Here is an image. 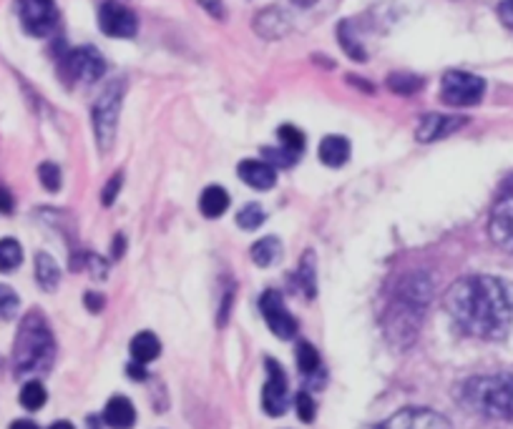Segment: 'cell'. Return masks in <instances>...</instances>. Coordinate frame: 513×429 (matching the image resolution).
I'll return each mask as SVG.
<instances>
[{
    "label": "cell",
    "mask_w": 513,
    "mask_h": 429,
    "mask_svg": "<svg viewBox=\"0 0 513 429\" xmlns=\"http://www.w3.org/2000/svg\"><path fill=\"white\" fill-rule=\"evenodd\" d=\"M446 311L468 337L503 339L513 329V284L496 276L458 279L446 294Z\"/></svg>",
    "instance_id": "obj_1"
},
{
    "label": "cell",
    "mask_w": 513,
    "mask_h": 429,
    "mask_svg": "<svg viewBox=\"0 0 513 429\" xmlns=\"http://www.w3.org/2000/svg\"><path fill=\"white\" fill-rule=\"evenodd\" d=\"M431 299H433V284L428 276L416 272L400 279L385 317V332L393 344L410 347L416 341Z\"/></svg>",
    "instance_id": "obj_2"
},
{
    "label": "cell",
    "mask_w": 513,
    "mask_h": 429,
    "mask_svg": "<svg viewBox=\"0 0 513 429\" xmlns=\"http://www.w3.org/2000/svg\"><path fill=\"white\" fill-rule=\"evenodd\" d=\"M56 359V341L51 334V326L43 319V314L31 311L16 334V347H13V367L18 377H35L46 374Z\"/></svg>",
    "instance_id": "obj_3"
},
{
    "label": "cell",
    "mask_w": 513,
    "mask_h": 429,
    "mask_svg": "<svg viewBox=\"0 0 513 429\" xmlns=\"http://www.w3.org/2000/svg\"><path fill=\"white\" fill-rule=\"evenodd\" d=\"M458 397L470 412L498 422H513V374H483L461 384Z\"/></svg>",
    "instance_id": "obj_4"
},
{
    "label": "cell",
    "mask_w": 513,
    "mask_h": 429,
    "mask_svg": "<svg viewBox=\"0 0 513 429\" xmlns=\"http://www.w3.org/2000/svg\"><path fill=\"white\" fill-rule=\"evenodd\" d=\"M121 101H124V80L109 83L94 103V134L96 143L101 151H111L116 141V126H119V113H121Z\"/></svg>",
    "instance_id": "obj_5"
},
{
    "label": "cell",
    "mask_w": 513,
    "mask_h": 429,
    "mask_svg": "<svg viewBox=\"0 0 513 429\" xmlns=\"http://www.w3.org/2000/svg\"><path fill=\"white\" fill-rule=\"evenodd\" d=\"M440 96L448 106H476L486 96V80L473 76V73H466V71H448L440 83Z\"/></svg>",
    "instance_id": "obj_6"
},
{
    "label": "cell",
    "mask_w": 513,
    "mask_h": 429,
    "mask_svg": "<svg viewBox=\"0 0 513 429\" xmlns=\"http://www.w3.org/2000/svg\"><path fill=\"white\" fill-rule=\"evenodd\" d=\"M488 234L498 249L513 254V176L498 191V199L488 218Z\"/></svg>",
    "instance_id": "obj_7"
},
{
    "label": "cell",
    "mask_w": 513,
    "mask_h": 429,
    "mask_svg": "<svg viewBox=\"0 0 513 429\" xmlns=\"http://www.w3.org/2000/svg\"><path fill=\"white\" fill-rule=\"evenodd\" d=\"M61 68L66 78L74 80V83H96L98 78L104 76V71H106V61H104V56L96 48L83 46L68 50L63 56Z\"/></svg>",
    "instance_id": "obj_8"
},
{
    "label": "cell",
    "mask_w": 513,
    "mask_h": 429,
    "mask_svg": "<svg viewBox=\"0 0 513 429\" xmlns=\"http://www.w3.org/2000/svg\"><path fill=\"white\" fill-rule=\"evenodd\" d=\"M18 13L26 33H31L35 38L51 35L58 26V8L53 0H20Z\"/></svg>",
    "instance_id": "obj_9"
},
{
    "label": "cell",
    "mask_w": 513,
    "mask_h": 429,
    "mask_svg": "<svg viewBox=\"0 0 513 429\" xmlns=\"http://www.w3.org/2000/svg\"><path fill=\"white\" fill-rule=\"evenodd\" d=\"M260 311L265 317L267 326L275 337L280 339H292L297 334V322L295 317L290 314V309L284 307V299H282L280 292L269 289V292L262 294L260 299Z\"/></svg>",
    "instance_id": "obj_10"
},
{
    "label": "cell",
    "mask_w": 513,
    "mask_h": 429,
    "mask_svg": "<svg viewBox=\"0 0 513 429\" xmlns=\"http://www.w3.org/2000/svg\"><path fill=\"white\" fill-rule=\"evenodd\" d=\"M98 26L109 38H134L139 31V20L131 8H126L116 0H109L98 11Z\"/></svg>",
    "instance_id": "obj_11"
},
{
    "label": "cell",
    "mask_w": 513,
    "mask_h": 429,
    "mask_svg": "<svg viewBox=\"0 0 513 429\" xmlns=\"http://www.w3.org/2000/svg\"><path fill=\"white\" fill-rule=\"evenodd\" d=\"M373 429H451V422L433 410L408 407L388 417L385 422L375 425Z\"/></svg>",
    "instance_id": "obj_12"
},
{
    "label": "cell",
    "mask_w": 513,
    "mask_h": 429,
    "mask_svg": "<svg viewBox=\"0 0 513 429\" xmlns=\"http://www.w3.org/2000/svg\"><path fill=\"white\" fill-rule=\"evenodd\" d=\"M262 407L269 417H280L287 412V374L284 369L275 362L267 359V382L262 389Z\"/></svg>",
    "instance_id": "obj_13"
},
{
    "label": "cell",
    "mask_w": 513,
    "mask_h": 429,
    "mask_svg": "<svg viewBox=\"0 0 513 429\" xmlns=\"http://www.w3.org/2000/svg\"><path fill=\"white\" fill-rule=\"evenodd\" d=\"M466 126V119L461 116H443V113H431L420 121L418 131H416V138L420 143H433V141H440V138L451 136L458 128Z\"/></svg>",
    "instance_id": "obj_14"
},
{
    "label": "cell",
    "mask_w": 513,
    "mask_h": 429,
    "mask_svg": "<svg viewBox=\"0 0 513 429\" xmlns=\"http://www.w3.org/2000/svg\"><path fill=\"white\" fill-rule=\"evenodd\" d=\"M237 173H239V179H242L245 184L257 188V191H269V188L275 186V179H277L275 166L267 164L265 158H262V161H260V158L242 161V164L237 166Z\"/></svg>",
    "instance_id": "obj_15"
},
{
    "label": "cell",
    "mask_w": 513,
    "mask_h": 429,
    "mask_svg": "<svg viewBox=\"0 0 513 429\" xmlns=\"http://www.w3.org/2000/svg\"><path fill=\"white\" fill-rule=\"evenodd\" d=\"M104 422L111 429H131L136 422V410L131 404V399L126 397H111L106 410H104Z\"/></svg>",
    "instance_id": "obj_16"
},
{
    "label": "cell",
    "mask_w": 513,
    "mask_h": 429,
    "mask_svg": "<svg viewBox=\"0 0 513 429\" xmlns=\"http://www.w3.org/2000/svg\"><path fill=\"white\" fill-rule=\"evenodd\" d=\"M320 161L330 169H340L350 161V141L345 136H327L320 143Z\"/></svg>",
    "instance_id": "obj_17"
},
{
    "label": "cell",
    "mask_w": 513,
    "mask_h": 429,
    "mask_svg": "<svg viewBox=\"0 0 513 429\" xmlns=\"http://www.w3.org/2000/svg\"><path fill=\"white\" fill-rule=\"evenodd\" d=\"M199 209H202V214L206 218H217V216H222L229 209V194L222 186H209V188H204L202 199H199Z\"/></svg>",
    "instance_id": "obj_18"
},
{
    "label": "cell",
    "mask_w": 513,
    "mask_h": 429,
    "mask_svg": "<svg viewBox=\"0 0 513 429\" xmlns=\"http://www.w3.org/2000/svg\"><path fill=\"white\" fill-rule=\"evenodd\" d=\"M159 352H161V344H159V339L152 332H139L136 337L131 339V356H134V362L149 364V362H154L156 356H159Z\"/></svg>",
    "instance_id": "obj_19"
},
{
    "label": "cell",
    "mask_w": 513,
    "mask_h": 429,
    "mask_svg": "<svg viewBox=\"0 0 513 429\" xmlns=\"http://www.w3.org/2000/svg\"><path fill=\"white\" fill-rule=\"evenodd\" d=\"M35 279H38L41 289H46V292H53V289L58 287V281H61L58 264L53 261V257H48L43 251L35 257Z\"/></svg>",
    "instance_id": "obj_20"
},
{
    "label": "cell",
    "mask_w": 513,
    "mask_h": 429,
    "mask_svg": "<svg viewBox=\"0 0 513 429\" xmlns=\"http://www.w3.org/2000/svg\"><path fill=\"white\" fill-rule=\"evenodd\" d=\"M277 257H280V241L275 236H265V239H260L257 244L252 246V261L262 269L272 266Z\"/></svg>",
    "instance_id": "obj_21"
},
{
    "label": "cell",
    "mask_w": 513,
    "mask_h": 429,
    "mask_svg": "<svg viewBox=\"0 0 513 429\" xmlns=\"http://www.w3.org/2000/svg\"><path fill=\"white\" fill-rule=\"evenodd\" d=\"M23 261V249L16 239H0V274L16 272Z\"/></svg>",
    "instance_id": "obj_22"
},
{
    "label": "cell",
    "mask_w": 513,
    "mask_h": 429,
    "mask_svg": "<svg viewBox=\"0 0 513 429\" xmlns=\"http://www.w3.org/2000/svg\"><path fill=\"white\" fill-rule=\"evenodd\" d=\"M295 356L297 367H299V372H302L305 377H315V374L320 372V354H317V349L312 347L310 341H299Z\"/></svg>",
    "instance_id": "obj_23"
},
{
    "label": "cell",
    "mask_w": 513,
    "mask_h": 429,
    "mask_svg": "<svg viewBox=\"0 0 513 429\" xmlns=\"http://www.w3.org/2000/svg\"><path fill=\"white\" fill-rule=\"evenodd\" d=\"M46 387L41 382H35V379H31V382L23 384V389H20V404L28 410V412H38L43 404H46Z\"/></svg>",
    "instance_id": "obj_24"
},
{
    "label": "cell",
    "mask_w": 513,
    "mask_h": 429,
    "mask_svg": "<svg viewBox=\"0 0 513 429\" xmlns=\"http://www.w3.org/2000/svg\"><path fill=\"white\" fill-rule=\"evenodd\" d=\"M297 279H299V287L307 294V299H315V294H317V276H315V254L312 251H307L302 257V261H299Z\"/></svg>",
    "instance_id": "obj_25"
},
{
    "label": "cell",
    "mask_w": 513,
    "mask_h": 429,
    "mask_svg": "<svg viewBox=\"0 0 513 429\" xmlns=\"http://www.w3.org/2000/svg\"><path fill=\"white\" fill-rule=\"evenodd\" d=\"M237 224L247 231L260 229V226L265 224V211H262V206H260V203H247V206H242L239 214H237Z\"/></svg>",
    "instance_id": "obj_26"
},
{
    "label": "cell",
    "mask_w": 513,
    "mask_h": 429,
    "mask_svg": "<svg viewBox=\"0 0 513 429\" xmlns=\"http://www.w3.org/2000/svg\"><path fill=\"white\" fill-rule=\"evenodd\" d=\"M388 86L393 93H400V96H410V93H416L423 86V80L418 76H413V73H393L388 78Z\"/></svg>",
    "instance_id": "obj_27"
},
{
    "label": "cell",
    "mask_w": 513,
    "mask_h": 429,
    "mask_svg": "<svg viewBox=\"0 0 513 429\" xmlns=\"http://www.w3.org/2000/svg\"><path fill=\"white\" fill-rule=\"evenodd\" d=\"M277 136H280L284 149H290L292 154L302 156V151H305V134H302L299 128H295V126H280Z\"/></svg>",
    "instance_id": "obj_28"
},
{
    "label": "cell",
    "mask_w": 513,
    "mask_h": 429,
    "mask_svg": "<svg viewBox=\"0 0 513 429\" xmlns=\"http://www.w3.org/2000/svg\"><path fill=\"white\" fill-rule=\"evenodd\" d=\"M18 307H20V299H18V294L13 292L11 287L0 284V319H3V322L13 319V317L18 314Z\"/></svg>",
    "instance_id": "obj_29"
},
{
    "label": "cell",
    "mask_w": 513,
    "mask_h": 429,
    "mask_svg": "<svg viewBox=\"0 0 513 429\" xmlns=\"http://www.w3.org/2000/svg\"><path fill=\"white\" fill-rule=\"evenodd\" d=\"M38 179H41L43 188L51 191V194H56V191L61 188V169H58L56 164H51V161L38 166Z\"/></svg>",
    "instance_id": "obj_30"
},
{
    "label": "cell",
    "mask_w": 513,
    "mask_h": 429,
    "mask_svg": "<svg viewBox=\"0 0 513 429\" xmlns=\"http://www.w3.org/2000/svg\"><path fill=\"white\" fill-rule=\"evenodd\" d=\"M265 161L267 164H272V166H280V169H290V166H295L297 158L299 156L292 154L290 149H284V146H280V149H265Z\"/></svg>",
    "instance_id": "obj_31"
},
{
    "label": "cell",
    "mask_w": 513,
    "mask_h": 429,
    "mask_svg": "<svg viewBox=\"0 0 513 429\" xmlns=\"http://www.w3.org/2000/svg\"><path fill=\"white\" fill-rule=\"evenodd\" d=\"M295 404H297V417H299L302 422H312V419H315L317 407H315V399H312L307 392H299L295 399Z\"/></svg>",
    "instance_id": "obj_32"
},
{
    "label": "cell",
    "mask_w": 513,
    "mask_h": 429,
    "mask_svg": "<svg viewBox=\"0 0 513 429\" xmlns=\"http://www.w3.org/2000/svg\"><path fill=\"white\" fill-rule=\"evenodd\" d=\"M119 191H121V173H116L109 184H106V188H104V196H101V199H104V203H106V206H111Z\"/></svg>",
    "instance_id": "obj_33"
},
{
    "label": "cell",
    "mask_w": 513,
    "mask_h": 429,
    "mask_svg": "<svg viewBox=\"0 0 513 429\" xmlns=\"http://www.w3.org/2000/svg\"><path fill=\"white\" fill-rule=\"evenodd\" d=\"M13 206H16L13 194L5 186H0V214H13Z\"/></svg>",
    "instance_id": "obj_34"
},
{
    "label": "cell",
    "mask_w": 513,
    "mask_h": 429,
    "mask_svg": "<svg viewBox=\"0 0 513 429\" xmlns=\"http://www.w3.org/2000/svg\"><path fill=\"white\" fill-rule=\"evenodd\" d=\"M498 16H501V20H503L509 28H513V0H503V3L498 5Z\"/></svg>",
    "instance_id": "obj_35"
},
{
    "label": "cell",
    "mask_w": 513,
    "mask_h": 429,
    "mask_svg": "<svg viewBox=\"0 0 513 429\" xmlns=\"http://www.w3.org/2000/svg\"><path fill=\"white\" fill-rule=\"evenodd\" d=\"M86 307H89V311H101V309H104V296L96 292H89L86 294Z\"/></svg>",
    "instance_id": "obj_36"
},
{
    "label": "cell",
    "mask_w": 513,
    "mask_h": 429,
    "mask_svg": "<svg viewBox=\"0 0 513 429\" xmlns=\"http://www.w3.org/2000/svg\"><path fill=\"white\" fill-rule=\"evenodd\" d=\"M128 374H131L134 379H144V377H146V369H144L141 362H134V364L128 367Z\"/></svg>",
    "instance_id": "obj_37"
},
{
    "label": "cell",
    "mask_w": 513,
    "mask_h": 429,
    "mask_svg": "<svg viewBox=\"0 0 513 429\" xmlns=\"http://www.w3.org/2000/svg\"><path fill=\"white\" fill-rule=\"evenodd\" d=\"M11 429H38V425L31 422V419H16V422L11 425Z\"/></svg>",
    "instance_id": "obj_38"
},
{
    "label": "cell",
    "mask_w": 513,
    "mask_h": 429,
    "mask_svg": "<svg viewBox=\"0 0 513 429\" xmlns=\"http://www.w3.org/2000/svg\"><path fill=\"white\" fill-rule=\"evenodd\" d=\"M121 254H124V236H116V239H113V257L119 259Z\"/></svg>",
    "instance_id": "obj_39"
},
{
    "label": "cell",
    "mask_w": 513,
    "mask_h": 429,
    "mask_svg": "<svg viewBox=\"0 0 513 429\" xmlns=\"http://www.w3.org/2000/svg\"><path fill=\"white\" fill-rule=\"evenodd\" d=\"M48 429H76L71 422H56V425H51Z\"/></svg>",
    "instance_id": "obj_40"
}]
</instances>
